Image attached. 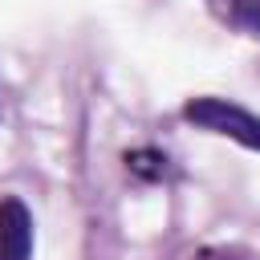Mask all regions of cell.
<instances>
[{
    "label": "cell",
    "mask_w": 260,
    "mask_h": 260,
    "mask_svg": "<svg viewBox=\"0 0 260 260\" xmlns=\"http://www.w3.org/2000/svg\"><path fill=\"white\" fill-rule=\"evenodd\" d=\"M199 260H232V256H211V252H203Z\"/></svg>",
    "instance_id": "5b68a950"
},
{
    "label": "cell",
    "mask_w": 260,
    "mask_h": 260,
    "mask_svg": "<svg viewBox=\"0 0 260 260\" xmlns=\"http://www.w3.org/2000/svg\"><path fill=\"white\" fill-rule=\"evenodd\" d=\"M32 252V215L16 195L0 199V260H28Z\"/></svg>",
    "instance_id": "7a4b0ae2"
},
{
    "label": "cell",
    "mask_w": 260,
    "mask_h": 260,
    "mask_svg": "<svg viewBox=\"0 0 260 260\" xmlns=\"http://www.w3.org/2000/svg\"><path fill=\"white\" fill-rule=\"evenodd\" d=\"M223 16H228L236 28L260 37V0H223Z\"/></svg>",
    "instance_id": "277c9868"
},
{
    "label": "cell",
    "mask_w": 260,
    "mask_h": 260,
    "mask_svg": "<svg viewBox=\"0 0 260 260\" xmlns=\"http://www.w3.org/2000/svg\"><path fill=\"white\" fill-rule=\"evenodd\" d=\"M126 167H130V175H138V179H146V183H158V179H167V154L162 150H150V146H142V150H130L126 154Z\"/></svg>",
    "instance_id": "3957f363"
},
{
    "label": "cell",
    "mask_w": 260,
    "mask_h": 260,
    "mask_svg": "<svg viewBox=\"0 0 260 260\" xmlns=\"http://www.w3.org/2000/svg\"><path fill=\"white\" fill-rule=\"evenodd\" d=\"M183 118L207 134H223L248 150H260V118L248 114L244 106L236 102H223V98H195L183 106Z\"/></svg>",
    "instance_id": "6da1fadb"
}]
</instances>
